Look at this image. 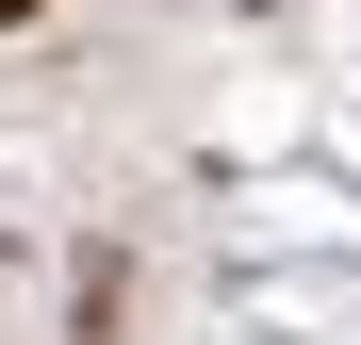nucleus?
I'll list each match as a JSON object with an SVG mask.
<instances>
[{
    "label": "nucleus",
    "mask_w": 361,
    "mask_h": 345,
    "mask_svg": "<svg viewBox=\"0 0 361 345\" xmlns=\"http://www.w3.org/2000/svg\"><path fill=\"white\" fill-rule=\"evenodd\" d=\"M0 17H33V0H0Z\"/></svg>",
    "instance_id": "obj_1"
}]
</instances>
